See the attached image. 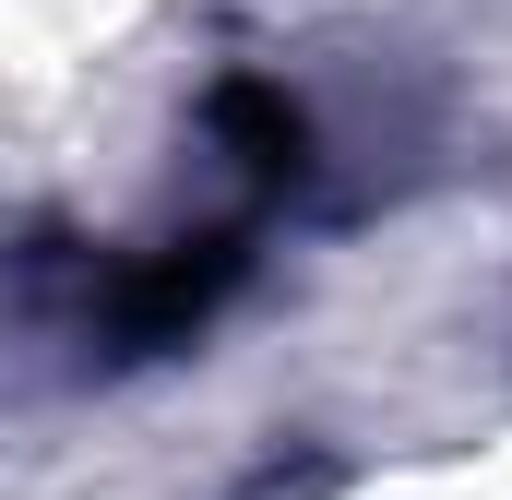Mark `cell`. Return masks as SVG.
Listing matches in <instances>:
<instances>
[{
  "mask_svg": "<svg viewBox=\"0 0 512 500\" xmlns=\"http://www.w3.org/2000/svg\"><path fill=\"white\" fill-rule=\"evenodd\" d=\"M227 274H239V239H179V250H155V262L120 286V334H131V346H155V334L203 322V310L227 298Z\"/></svg>",
  "mask_w": 512,
  "mask_h": 500,
  "instance_id": "cell-1",
  "label": "cell"
}]
</instances>
